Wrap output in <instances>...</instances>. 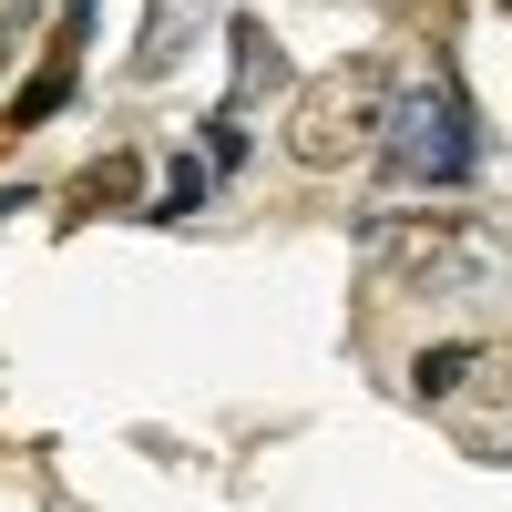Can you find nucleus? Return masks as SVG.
Masks as SVG:
<instances>
[{
	"label": "nucleus",
	"instance_id": "obj_2",
	"mask_svg": "<svg viewBox=\"0 0 512 512\" xmlns=\"http://www.w3.org/2000/svg\"><path fill=\"white\" fill-rule=\"evenodd\" d=\"M482 267H492V236L461 205H410V216L369 226V287L390 297H461Z\"/></svg>",
	"mask_w": 512,
	"mask_h": 512
},
{
	"label": "nucleus",
	"instance_id": "obj_3",
	"mask_svg": "<svg viewBox=\"0 0 512 512\" xmlns=\"http://www.w3.org/2000/svg\"><path fill=\"white\" fill-rule=\"evenodd\" d=\"M390 164L420 175V185H451L461 164H472V123H461V93H451V82H431V93H410V103L390 113Z\"/></svg>",
	"mask_w": 512,
	"mask_h": 512
},
{
	"label": "nucleus",
	"instance_id": "obj_5",
	"mask_svg": "<svg viewBox=\"0 0 512 512\" xmlns=\"http://www.w3.org/2000/svg\"><path fill=\"white\" fill-rule=\"evenodd\" d=\"M134 185H144V164L134 154H103V164H82V175L62 185V216H113Z\"/></svg>",
	"mask_w": 512,
	"mask_h": 512
},
{
	"label": "nucleus",
	"instance_id": "obj_1",
	"mask_svg": "<svg viewBox=\"0 0 512 512\" xmlns=\"http://www.w3.org/2000/svg\"><path fill=\"white\" fill-rule=\"evenodd\" d=\"M390 113H400V72L390 52H349L328 62L318 82H297L287 103V164H308V175H349L390 144Z\"/></svg>",
	"mask_w": 512,
	"mask_h": 512
},
{
	"label": "nucleus",
	"instance_id": "obj_6",
	"mask_svg": "<svg viewBox=\"0 0 512 512\" xmlns=\"http://www.w3.org/2000/svg\"><path fill=\"white\" fill-rule=\"evenodd\" d=\"M472 359H482L472 338H451V349H420V359H410V390H420V400H461V390H472Z\"/></svg>",
	"mask_w": 512,
	"mask_h": 512
},
{
	"label": "nucleus",
	"instance_id": "obj_4",
	"mask_svg": "<svg viewBox=\"0 0 512 512\" xmlns=\"http://www.w3.org/2000/svg\"><path fill=\"white\" fill-rule=\"evenodd\" d=\"M82 31H93V0H72V11L52 21V52H41V72L21 82L11 103H0V144H21V134H41V123L62 113V93H72V72H82Z\"/></svg>",
	"mask_w": 512,
	"mask_h": 512
},
{
	"label": "nucleus",
	"instance_id": "obj_7",
	"mask_svg": "<svg viewBox=\"0 0 512 512\" xmlns=\"http://www.w3.org/2000/svg\"><path fill=\"white\" fill-rule=\"evenodd\" d=\"M472 400L482 410H512V338H492V349L472 359Z\"/></svg>",
	"mask_w": 512,
	"mask_h": 512
}]
</instances>
